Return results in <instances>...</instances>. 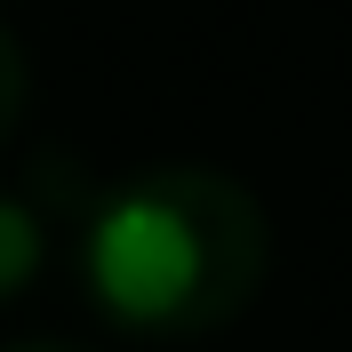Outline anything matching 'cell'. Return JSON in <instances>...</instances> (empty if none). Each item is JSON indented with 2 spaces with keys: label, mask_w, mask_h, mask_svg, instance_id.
Returning <instances> with one entry per match:
<instances>
[{
  "label": "cell",
  "mask_w": 352,
  "mask_h": 352,
  "mask_svg": "<svg viewBox=\"0 0 352 352\" xmlns=\"http://www.w3.org/2000/svg\"><path fill=\"white\" fill-rule=\"evenodd\" d=\"M272 224L256 192L200 160L120 176L80 217V280L129 336H217L256 305Z\"/></svg>",
  "instance_id": "1"
},
{
  "label": "cell",
  "mask_w": 352,
  "mask_h": 352,
  "mask_svg": "<svg viewBox=\"0 0 352 352\" xmlns=\"http://www.w3.org/2000/svg\"><path fill=\"white\" fill-rule=\"evenodd\" d=\"M24 96H32V72H24V48H16V32L0 24V144L16 136V120H24Z\"/></svg>",
  "instance_id": "3"
},
{
  "label": "cell",
  "mask_w": 352,
  "mask_h": 352,
  "mask_svg": "<svg viewBox=\"0 0 352 352\" xmlns=\"http://www.w3.org/2000/svg\"><path fill=\"white\" fill-rule=\"evenodd\" d=\"M41 264H48V217H41L24 192L0 184V305L41 280Z\"/></svg>",
  "instance_id": "2"
},
{
  "label": "cell",
  "mask_w": 352,
  "mask_h": 352,
  "mask_svg": "<svg viewBox=\"0 0 352 352\" xmlns=\"http://www.w3.org/2000/svg\"><path fill=\"white\" fill-rule=\"evenodd\" d=\"M8 352H72V344H8Z\"/></svg>",
  "instance_id": "4"
}]
</instances>
